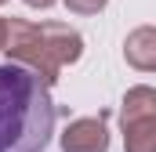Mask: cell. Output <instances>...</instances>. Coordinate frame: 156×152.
<instances>
[{"mask_svg":"<svg viewBox=\"0 0 156 152\" xmlns=\"http://www.w3.org/2000/svg\"><path fill=\"white\" fill-rule=\"evenodd\" d=\"M123 127V152H156V116H142Z\"/></svg>","mask_w":156,"mask_h":152,"instance_id":"obj_6","label":"cell"},{"mask_svg":"<svg viewBox=\"0 0 156 152\" xmlns=\"http://www.w3.org/2000/svg\"><path fill=\"white\" fill-rule=\"evenodd\" d=\"M142 116H156V87H149V83L131 87L123 94V105H120V123H131Z\"/></svg>","mask_w":156,"mask_h":152,"instance_id":"obj_5","label":"cell"},{"mask_svg":"<svg viewBox=\"0 0 156 152\" xmlns=\"http://www.w3.org/2000/svg\"><path fill=\"white\" fill-rule=\"evenodd\" d=\"M0 4H7V0H0Z\"/></svg>","mask_w":156,"mask_h":152,"instance_id":"obj_10","label":"cell"},{"mask_svg":"<svg viewBox=\"0 0 156 152\" xmlns=\"http://www.w3.org/2000/svg\"><path fill=\"white\" fill-rule=\"evenodd\" d=\"M51 83L29 65H0V152H44L55 134Z\"/></svg>","mask_w":156,"mask_h":152,"instance_id":"obj_1","label":"cell"},{"mask_svg":"<svg viewBox=\"0 0 156 152\" xmlns=\"http://www.w3.org/2000/svg\"><path fill=\"white\" fill-rule=\"evenodd\" d=\"M62 4H66L73 15H98L109 0H62Z\"/></svg>","mask_w":156,"mask_h":152,"instance_id":"obj_7","label":"cell"},{"mask_svg":"<svg viewBox=\"0 0 156 152\" xmlns=\"http://www.w3.org/2000/svg\"><path fill=\"white\" fill-rule=\"evenodd\" d=\"M7 62L29 65L44 83H58V73L83 58V36L66 22H26L7 18Z\"/></svg>","mask_w":156,"mask_h":152,"instance_id":"obj_2","label":"cell"},{"mask_svg":"<svg viewBox=\"0 0 156 152\" xmlns=\"http://www.w3.org/2000/svg\"><path fill=\"white\" fill-rule=\"evenodd\" d=\"M123 58L138 73H156V26H138L123 40Z\"/></svg>","mask_w":156,"mask_h":152,"instance_id":"obj_4","label":"cell"},{"mask_svg":"<svg viewBox=\"0 0 156 152\" xmlns=\"http://www.w3.org/2000/svg\"><path fill=\"white\" fill-rule=\"evenodd\" d=\"M4 43H7V18H0V51H4Z\"/></svg>","mask_w":156,"mask_h":152,"instance_id":"obj_9","label":"cell"},{"mask_svg":"<svg viewBox=\"0 0 156 152\" xmlns=\"http://www.w3.org/2000/svg\"><path fill=\"white\" fill-rule=\"evenodd\" d=\"M62 152H109V127H105V112L102 116H80L73 119L62 138H58Z\"/></svg>","mask_w":156,"mask_h":152,"instance_id":"obj_3","label":"cell"},{"mask_svg":"<svg viewBox=\"0 0 156 152\" xmlns=\"http://www.w3.org/2000/svg\"><path fill=\"white\" fill-rule=\"evenodd\" d=\"M26 4H29V7H37V11H47L55 0H26Z\"/></svg>","mask_w":156,"mask_h":152,"instance_id":"obj_8","label":"cell"}]
</instances>
